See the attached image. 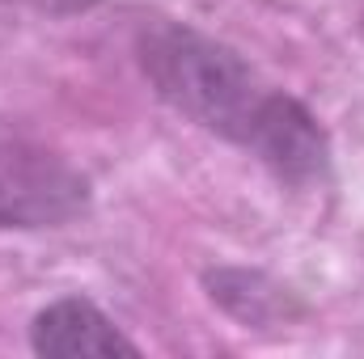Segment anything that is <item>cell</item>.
I'll use <instances>...</instances> for the list:
<instances>
[{"instance_id":"1","label":"cell","mask_w":364,"mask_h":359,"mask_svg":"<svg viewBox=\"0 0 364 359\" xmlns=\"http://www.w3.org/2000/svg\"><path fill=\"white\" fill-rule=\"evenodd\" d=\"M140 64L178 114L259 157L279 182L314 186L326 178L331 144L318 118L267 85L233 47L191 26L157 21L140 34Z\"/></svg>"},{"instance_id":"2","label":"cell","mask_w":364,"mask_h":359,"mask_svg":"<svg viewBox=\"0 0 364 359\" xmlns=\"http://www.w3.org/2000/svg\"><path fill=\"white\" fill-rule=\"evenodd\" d=\"M85 207V178L55 153L0 131V228H51Z\"/></svg>"},{"instance_id":"3","label":"cell","mask_w":364,"mask_h":359,"mask_svg":"<svg viewBox=\"0 0 364 359\" xmlns=\"http://www.w3.org/2000/svg\"><path fill=\"white\" fill-rule=\"evenodd\" d=\"M30 347L51 359L140 355V347L85 296H64V300L47 304L30 326Z\"/></svg>"},{"instance_id":"4","label":"cell","mask_w":364,"mask_h":359,"mask_svg":"<svg viewBox=\"0 0 364 359\" xmlns=\"http://www.w3.org/2000/svg\"><path fill=\"white\" fill-rule=\"evenodd\" d=\"M30 4H43V9H81L90 0H30Z\"/></svg>"}]
</instances>
